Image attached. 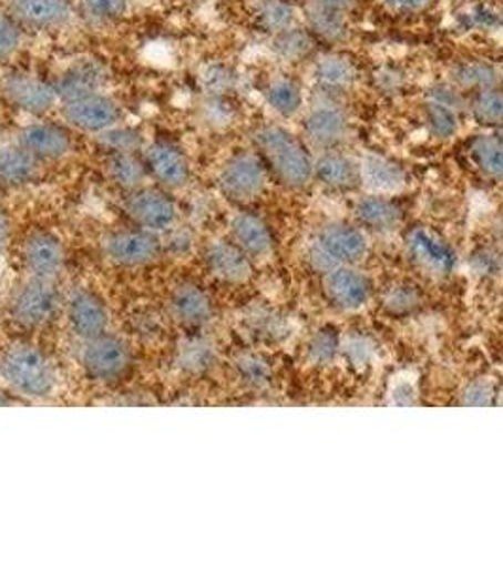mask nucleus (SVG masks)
I'll return each mask as SVG.
<instances>
[{
  "label": "nucleus",
  "instance_id": "obj_33",
  "mask_svg": "<svg viewBox=\"0 0 503 568\" xmlns=\"http://www.w3.org/2000/svg\"><path fill=\"white\" fill-rule=\"evenodd\" d=\"M256 23L265 33H283L296 23V8L286 0H259L256 4Z\"/></svg>",
  "mask_w": 503,
  "mask_h": 568
},
{
  "label": "nucleus",
  "instance_id": "obj_29",
  "mask_svg": "<svg viewBox=\"0 0 503 568\" xmlns=\"http://www.w3.org/2000/svg\"><path fill=\"white\" fill-rule=\"evenodd\" d=\"M106 173L110 181L127 192L143 187V182L150 175L144 158L136 152H110L106 158Z\"/></svg>",
  "mask_w": 503,
  "mask_h": 568
},
{
  "label": "nucleus",
  "instance_id": "obj_23",
  "mask_svg": "<svg viewBox=\"0 0 503 568\" xmlns=\"http://www.w3.org/2000/svg\"><path fill=\"white\" fill-rule=\"evenodd\" d=\"M459 104V93L449 88H435L430 93L424 118H427L428 131L435 139H451L456 135L460 125Z\"/></svg>",
  "mask_w": 503,
  "mask_h": 568
},
{
  "label": "nucleus",
  "instance_id": "obj_45",
  "mask_svg": "<svg viewBox=\"0 0 503 568\" xmlns=\"http://www.w3.org/2000/svg\"><path fill=\"white\" fill-rule=\"evenodd\" d=\"M8 240H10V222H8L7 213L0 209V264L7 254Z\"/></svg>",
  "mask_w": 503,
  "mask_h": 568
},
{
  "label": "nucleus",
  "instance_id": "obj_30",
  "mask_svg": "<svg viewBox=\"0 0 503 568\" xmlns=\"http://www.w3.org/2000/svg\"><path fill=\"white\" fill-rule=\"evenodd\" d=\"M265 101L278 116L291 118L304 106V90L291 78H277L265 90Z\"/></svg>",
  "mask_w": 503,
  "mask_h": 568
},
{
  "label": "nucleus",
  "instance_id": "obj_24",
  "mask_svg": "<svg viewBox=\"0 0 503 568\" xmlns=\"http://www.w3.org/2000/svg\"><path fill=\"white\" fill-rule=\"evenodd\" d=\"M104 82H106L104 67L93 59H84L69 67L55 88H58L59 99L66 101L85 93L101 91Z\"/></svg>",
  "mask_w": 503,
  "mask_h": 568
},
{
  "label": "nucleus",
  "instance_id": "obj_4",
  "mask_svg": "<svg viewBox=\"0 0 503 568\" xmlns=\"http://www.w3.org/2000/svg\"><path fill=\"white\" fill-rule=\"evenodd\" d=\"M269 171L258 154L239 152L232 155L219 171V192L237 205H246L261 197Z\"/></svg>",
  "mask_w": 503,
  "mask_h": 568
},
{
  "label": "nucleus",
  "instance_id": "obj_9",
  "mask_svg": "<svg viewBox=\"0 0 503 568\" xmlns=\"http://www.w3.org/2000/svg\"><path fill=\"white\" fill-rule=\"evenodd\" d=\"M63 118L74 130L101 135L104 131L116 128L122 110L114 99L95 91L63 101Z\"/></svg>",
  "mask_w": 503,
  "mask_h": 568
},
{
  "label": "nucleus",
  "instance_id": "obj_8",
  "mask_svg": "<svg viewBox=\"0 0 503 568\" xmlns=\"http://www.w3.org/2000/svg\"><path fill=\"white\" fill-rule=\"evenodd\" d=\"M103 254L120 267H143L160 258L162 241L157 233L143 227L117 230L104 237Z\"/></svg>",
  "mask_w": 503,
  "mask_h": 568
},
{
  "label": "nucleus",
  "instance_id": "obj_42",
  "mask_svg": "<svg viewBox=\"0 0 503 568\" xmlns=\"http://www.w3.org/2000/svg\"><path fill=\"white\" fill-rule=\"evenodd\" d=\"M419 305V294L411 286H396L384 297V307L394 315H403Z\"/></svg>",
  "mask_w": 503,
  "mask_h": 568
},
{
  "label": "nucleus",
  "instance_id": "obj_12",
  "mask_svg": "<svg viewBox=\"0 0 503 568\" xmlns=\"http://www.w3.org/2000/svg\"><path fill=\"white\" fill-rule=\"evenodd\" d=\"M150 175L167 190H181L192 179V169L184 150L168 141H154L144 150Z\"/></svg>",
  "mask_w": 503,
  "mask_h": 568
},
{
  "label": "nucleus",
  "instance_id": "obj_36",
  "mask_svg": "<svg viewBox=\"0 0 503 568\" xmlns=\"http://www.w3.org/2000/svg\"><path fill=\"white\" fill-rule=\"evenodd\" d=\"M454 82L460 88L481 91L486 88H496L500 74L494 67L486 65V63H465L454 72Z\"/></svg>",
  "mask_w": 503,
  "mask_h": 568
},
{
  "label": "nucleus",
  "instance_id": "obj_5",
  "mask_svg": "<svg viewBox=\"0 0 503 568\" xmlns=\"http://www.w3.org/2000/svg\"><path fill=\"white\" fill-rule=\"evenodd\" d=\"M131 364H133V355H131L130 345L120 337L104 334L90 342H82L80 366L91 382H117L127 375Z\"/></svg>",
  "mask_w": 503,
  "mask_h": 568
},
{
  "label": "nucleus",
  "instance_id": "obj_31",
  "mask_svg": "<svg viewBox=\"0 0 503 568\" xmlns=\"http://www.w3.org/2000/svg\"><path fill=\"white\" fill-rule=\"evenodd\" d=\"M471 162L492 181L503 182V146L496 136L481 135L470 144Z\"/></svg>",
  "mask_w": 503,
  "mask_h": 568
},
{
  "label": "nucleus",
  "instance_id": "obj_6",
  "mask_svg": "<svg viewBox=\"0 0 503 568\" xmlns=\"http://www.w3.org/2000/svg\"><path fill=\"white\" fill-rule=\"evenodd\" d=\"M59 310L55 281L29 277L18 286L10 300V317L23 328H40L50 323Z\"/></svg>",
  "mask_w": 503,
  "mask_h": 568
},
{
  "label": "nucleus",
  "instance_id": "obj_15",
  "mask_svg": "<svg viewBox=\"0 0 503 568\" xmlns=\"http://www.w3.org/2000/svg\"><path fill=\"white\" fill-rule=\"evenodd\" d=\"M18 144L37 162H58L72 152V136L65 128L53 123L27 125L18 135Z\"/></svg>",
  "mask_w": 503,
  "mask_h": 568
},
{
  "label": "nucleus",
  "instance_id": "obj_22",
  "mask_svg": "<svg viewBox=\"0 0 503 568\" xmlns=\"http://www.w3.org/2000/svg\"><path fill=\"white\" fill-rule=\"evenodd\" d=\"M305 133L317 146H337L349 133V120L341 109L331 104H320L310 110L309 116L305 120Z\"/></svg>",
  "mask_w": 503,
  "mask_h": 568
},
{
  "label": "nucleus",
  "instance_id": "obj_39",
  "mask_svg": "<svg viewBox=\"0 0 503 568\" xmlns=\"http://www.w3.org/2000/svg\"><path fill=\"white\" fill-rule=\"evenodd\" d=\"M237 368L243 379L250 387H264L271 379V368L269 364L258 355H245L237 362Z\"/></svg>",
  "mask_w": 503,
  "mask_h": 568
},
{
  "label": "nucleus",
  "instance_id": "obj_16",
  "mask_svg": "<svg viewBox=\"0 0 503 568\" xmlns=\"http://www.w3.org/2000/svg\"><path fill=\"white\" fill-rule=\"evenodd\" d=\"M407 252L420 270L439 277L449 275L456 264V256L451 251V246L424 227H414L413 232H409Z\"/></svg>",
  "mask_w": 503,
  "mask_h": 568
},
{
  "label": "nucleus",
  "instance_id": "obj_1",
  "mask_svg": "<svg viewBox=\"0 0 503 568\" xmlns=\"http://www.w3.org/2000/svg\"><path fill=\"white\" fill-rule=\"evenodd\" d=\"M267 171H271L283 186L304 187L315 176V163L307 146L294 133L280 125H264L252 135Z\"/></svg>",
  "mask_w": 503,
  "mask_h": 568
},
{
  "label": "nucleus",
  "instance_id": "obj_38",
  "mask_svg": "<svg viewBox=\"0 0 503 568\" xmlns=\"http://www.w3.org/2000/svg\"><path fill=\"white\" fill-rule=\"evenodd\" d=\"M21 27L18 21L13 20L10 12H0V63H7L8 59H12L18 50H20Z\"/></svg>",
  "mask_w": 503,
  "mask_h": 568
},
{
  "label": "nucleus",
  "instance_id": "obj_43",
  "mask_svg": "<svg viewBox=\"0 0 503 568\" xmlns=\"http://www.w3.org/2000/svg\"><path fill=\"white\" fill-rule=\"evenodd\" d=\"M492 402V387L489 383H473L464 393L465 406H489Z\"/></svg>",
  "mask_w": 503,
  "mask_h": 568
},
{
  "label": "nucleus",
  "instance_id": "obj_3",
  "mask_svg": "<svg viewBox=\"0 0 503 568\" xmlns=\"http://www.w3.org/2000/svg\"><path fill=\"white\" fill-rule=\"evenodd\" d=\"M368 254V240L358 227L329 224L317 233L307 246V262L318 273L333 272L352 265Z\"/></svg>",
  "mask_w": 503,
  "mask_h": 568
},
{
  "label": "nucleus",
  "instance_id": "obj_44",
  "mask_svg": "<svg viewBox=\"0 0 503 568\" xmlns=\"http://www.w3.org/2000/svg\"><path fill=\"white\" fill-rule=\"evenodd\" d=\"M382 2L398 12H417L420 8L427 7L430 0H382Z\"/></svg>",
  "mask_w": 503,
  "mask_h": 568
},
{
  "label": "nucleus",
  "instance_id": "obj_17",
  "mask_svg": "<svg viewBox=\"0 0 503 568\" xmlns=\"http://www.w3.org/2000/svg\"><path fill=\"white\" fill-rule=\"evenodd\" d=\"M8 12L20 26L50 31L72 20L71 0H10Z\"/></svg>",
  "mask_w": 503,
  "mask_h": 568
},
{
  "label": "nucleus",
  "instance_id": "obj_41",
  "mask_svg": "<svg viewBox=\"0 0 503 568\" xmlns=\"http://www.w3.org/2000/svg\"><path fill=\"white\" fill-rule=\"evenodd\" d=\"M85 12L91 18L101 21H112L122 18L130 8V0H80Z\"/></svg>",
  "mask_w": 503,
  "mask_h": 568
},
{
  "label": "nucleus",
  "instance_id": "obj_19",
  "mask_svg": "<svg viewBox=\"0 0 503 568\" xmlns=\"http://www.w3.org/2000/svg\"><path fill=\"white\" fill-rule=\"evenodd\" d=\"M352 0H309L307 20L310 33L326 42H341L349 34V16Z\"/></svg>",
  "mask_w": 503,
  "mask_h": 568
},
{
  "label": "nucleus",
  "instance_id": "obj_7",
  "mask_svg": "<svg viewBox=\"0 0 503 568\" xmlns=\"http://www.w3.org/2000/svg\"><path fill=\"white\" fill-rule=\"evenodd\" d=\"M65 313L69 328L82 342H90L109 334V305L93 288L88 286L72 288L65 300Z\"/></svg>",
  "mask_w": 503,
  "mask_h": 568
},
{
  "label": "nucleus",
  "instance_id": "obj_47",
  "mask_svg": "<svg viewBox=\"0 0 503 568\" xmlns=\"http://www.w3.org/2000/svg\"><path fill=\"white\" fill-rule=\"evenodd\" d=\"M494 136H496L497 142H500V144L503 146V125L500 128V130H497V133Z\"/></svg>",
  "mask_w": 503,
  "mask_h": 568
},
{
  "label": "nucleus",
  "instance_id": "obj_11",
  "mask_svg": "<svg viewBox=\"0 0 503 568\" xmlns=\"http://www.w3.org/2000/svg\"><path fill=\"white\" fill-rule=\"evenodd\" d=\"M2 93L13 109L33 116H42L45 112H50L59 101L55 85L27 72H16L4 78Z\"/></svg>",
  "mask_w": 503,
  "mask_h": 568
},
{
  "label": "nucleus",
  "instance_id": "obj_25",
  "mask_svg": "<svg viewBox=\"0 0 503 568\" xmlns=\"http://www.w3.org/2000/svg\"><path fill=\"white\" fill-rule=\"evenodd\" d=\"M315 176L324 186L337 192H347L360 184V168L347 155L329 152L315 163Z\"/></svg>",
  "mask_w": 503,
  "mask_h": 568
},
{
  "label": "nucleus",
  "instance_id": "obj_32",
  "mask_svg": "<svg viewBox=\"0 0 503 568\" xmlns=\"http://www.w3.org/2000/svg\"><path fill=\"white\" fill-rule=\"evenodd\" d=\"M315 77H317L318 84L326 90L345 91L355 84L356 69L349 59L341 58V55H326L318 61Z\"/></svg>",
  "mask_w": 503,
  "mask_h": 568
},
{
  "label": "nucleus",
  "instance_id": "obj_27",
  "mask_svg": "<svg viewBox=\"0 0 503 568\" xmlns=\"http://www.w3.org/2000/svg\"><path fill=\"white\" fill-rule=\"evenodd\" d=\"M39 162L18 142L0 144V182L7 186H21L37 175Z\"/></svg>",
  "mask_w": 503,
  "mask_h": 568
},
{
  "label": "nucleus",
  "instance_id": "obj_2",
  "mask_svg": "<svg viewBox=\"0 0 503 568\" xmlns=\"http://www.w3.org/2000/svg\"><path fill=\"white\" fill-rule=\"evenodd\" d=\"M0 379L16 396L44 400L58 390L59 374L44 351L16 343L0 355Z\"/></svg>",
  "mask_w": 503,
  "mask_h": 568
},
{
  "label": "nucleus",
  "instance_id": "obj_18",
  "mask_svg": "<svg viewBox=\"0 0 503 568\" xmlns=\"http://www.w3.org/2000/svg\"><path fill=\"white\" fill-rule=\"evenodd\" d=\"M232 241L245 252L250 260L271 258L275 252V237L271 227L267 226L264 219L258 214L239 213L235 214L229 224Z\"/></svg>",
  "mask_w": 503,
  "mask_h": 568
},
{
  "label": "nucleus",
  "instance_id": "obj_14",
  "mask_svg": "<svg viewBox=\"0 0 503 568\" xmlns=\"http://www.w3.org/2000/svg\"><path fill=\"white\" fill-rule=\"evenodd\" d=\"M324 294L328 297L329 304L337 310L356 311L368 304L371 297V283L363 273L345 265L326 273Z\"/></svg>",
  "mask_w": 503,
  "mask_h": 568
},
{
  "label": "nucleus",
  "instance_id": "obj_37",
  "mask_svg": "<svg viewBox=\"0 0 503 568\" xmlns=\"http://www.w3.org/2000/svg\"><path fill=\"white\" fill-rule=\"evenodd\" d=\"M101 144L110 152H138L143 149V135L130 128H112L101 133Z\"/></svg>",
  "mask_w": 503,
  "mask_h": 568
},
{
  "label": "nucleus",
  "instance_id": "obj_35",
  "mask_svg": "<svg viewBox=\"0 0 503 568\" xmlns=\"http://www.w3.org/2000/svg\"><path fill=\"white\" fill-rule=\"evenodd\" d=\"M471 116L481 125H503V91L486 88L471 99Z\"/></svg>",
  "mask_w": 503,
  "mask_h": 568
},
{
  "label": "nucleus",
  "instance_id": "obj_40",
  "mask_svg": "<svg viewBox=\"0 0 503 568\" xmlns=\"http://www.w3.org/2000/svg\"><path fill=\"white\" fill-rule=\"evenodd\" d=\"M337 349H339V339H337L336 332L322 329L310 339L307 353L315 364H328L336 358Z\"/></svg>",
  "mask_w": 503,
  "mask_h": 568
},
{
  "label": "nucleus",
  "instance_id": "obj_20",
  "mask_svg": "<svg viewBox=\"0 0 503 568\" xmlns=\"http://www.w3.org/2000/svg\"><path fill=\"white\" fill-rule=\"evenodd\" d=\"M168 310L176 323L187 328H201L211 323L214 315L211 297L195 283L178 284L168 297Z\"/></svg>",
  "mask_w": 503,
  "mask_h": 568
},
{
  "label": "nucleus",
  "instance_id": "obj_21",
  "mask_svg": "<svg viewBox=\"0 0 503 568\" xmlns=\"http://www.w3.org/2000/svg\"><path fill=\"white\" fill-rule=\"evenodd\" d=\"M205 264L222 283L243 284L252 275V260L233 241L211 243L205 251Z\"/></svg>",
  "mask_w": 503,
  "mask_h": 568
},
{
  "label": "nucleus",
  "instance_id": "obj_46",
  "mask_svg": "<svg viewBox=\"0 0 503 568\" xmlns=\"http://www.w3.org/2000/svg\"><path fill=\"white\" fill-rule=\"evenodd\" d=\"M13 404H18L16 398H8V394L0 393V407L13 406Z\"/></svg>",
  "mask_w": 503,
  "mask_h": 568
},
{
  "label": "nucleus",
  "instance_id": "obj_34",
  "mask_svg": "<svg viewBox=\"0 0 503 568\" xmlns=\"http://www.w3.org/2000/svg\"><path fill=\"white\" fill-rule=\"evenodd\" d=\"M312 48H315V34L296 27L275 34L273 39V52L288 63H297L307 58L312 52Z\"/></svg>",
  "mask_w": 503,
  "mask_h": 568
},
{
  "label": "nucleus",
  "instance_id": "obj_26",
  "mask_svg": "<svg viewBox=\"0 0 503 568\" xmlns=\"http://www.w3.org/2000/svg\"><path fill=\"white\" fill-rule=\"evenodd\" d=\"M356 216L371 232H392L401 224V209L384 195H368L358 201Z\"/></svg>",
  "mask_w": 503,
  "mask_h": 568
},
{
  "label": "nucleus",
  "instance_id": "obj_10",
  "mask_svg": "<svg viewBox=\"0 0 503 568\" xmlns=\"http://www.w3.org/2000/svg\"><path fill=\"white\" fill-rule=\"evenodd\" d=\"M125 213L135 222L136 227L148 232H167L175 226L178 209L171 195L155 187H136L125 197Z\"/></svg>",
  "mask_w": 503,
  "mask_h": 568
},
{
  "label": "nucleus",
  "instance_id": "obj_28",
  "mask_svg": "<svg viewBox=\"0 0 503 568\" xmlns=\"http://www.w3.org/2000/svg\"><path fill=\"white\" fill-rule=\"evenodd\" d=\"M361 182L374 192H396L406 184V171L381 155H368L360 165Z\"/></svg>",
  "mask_w": 503,
  "mask_h": 568
},
{
  "label": "nucleus",
  "instance_id": "obj_13",
  "mask_svg": "<svg viewBox=\"0 0 503 568\" xmlns=\"http://www.w3.org/2000/svg\"><path fill=\"white\" fill-rule=\"evenodd\" d=\"M23 262L29 277L55 281L65 270V245L55 233L34 232L23 245Z\"/></svg>",
  "mask_w": 503,
  "mask_h": 568
}]
</instances>
